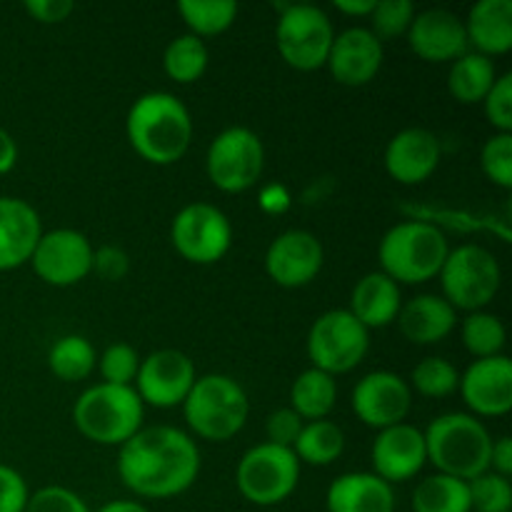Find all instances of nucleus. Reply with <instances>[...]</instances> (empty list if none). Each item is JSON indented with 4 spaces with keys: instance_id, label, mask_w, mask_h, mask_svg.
<instances>
[{
    "instance_id": "obj_28",
    "label": "nucleus",
    "mask_w": 512,
    "mask_h": 512,
    "mask_svg": "<svg viewBox=\"0 0 512 512\" xmlns=\"http://www.w3.org/2000/svg\"><path fill=\"white\" fill-rule=\"evenodd\" d=\"M495 80H498V68H495L493 58H485V55L473 53V50H468L455 63H450L448 90L460 105L483 103Z\"/></svg>"
},
{
    "instance_id": "obj_43",
    "label": "nucleus",
    "mask_w": 512,
    "mask_h": 512,
    "mask_svg": "<svg viewBox=\"0 0 512 512\" xmlns=\"http://www.w3.org/2000/svg\"><path fill=\"white\" fill-rule=\"evenodd\" d=\"M30 490L23 475L0 463V512H25Z\"/></svg>"
},
{
    "instance_id": "obj_25",
    "label": "nucleus",
    "mask_w": 512,
    "mask_h": 512,
    "mask_svg": "<svg viewBox=\"0 0 512 512\" xmlns=\"http://www.w3.org/2000/svg\"><path fill=\"white\" fill-rule=\"evenodd\" d=\"M463 25L473 53L495 58L512 50V0H478Z\"/></svg>"
},
{
    "instance_id": "obj_46",
    "label": "nucleus",
    "mask_w": 512,
    "mask_h": 512,
    "mask_svg": "<svg viewBox=\"0 0 512 512\" xmlns=\"http://www.w3.org/2000/svg\"><path fill=\"white\" fill-rule=\"evenodd\" d=\"M490 470L503 478L512 475V438L503 435V438L493 440V450H490Z\"/></svg>"
},
{
    "instance_id": "obj_32",
    "label": "nucleus",
    "mask_w": 512,
    "mask_h": 512,
    "mask_svg": "<svg viewBox=\"0 0 512 512\" xmlns=\"http://www.w3.org/2000/svg\"><path fill=\"white\" fill-rule=\"evenodd\" d=\"M208 63V45H205V40L195 38L190 33H183L175 40H170L163 53L165 75L180 85L195 83V80L203 78L205 70H208Z\"/></svg>"
},
{
    "instance_id": "obj_34",
    "label": "nucleus",
    "mask_w": 512,
    "mask_h": 512,
    "mask_svg": "<svg viewBox=\"0 0 512 512\" xmlns=\"http://www.w3.org/2000/svg\"><path fill=\"white\" fill-rule=\"evenodd\" d=\"M460 338H463L465 350H468L475 360H483L503 355L508 330H505V323L498 315L478 310V313H468V318L463 320Z\"/></svg>"
},
{
    "instance_id": "obj_45",
    "label": "nucleus",
    "mask_w": 512,
    "mask_h": 512,
    "mask_svg": "<svg viewBox=\"0 0 512 512\" xmlns=\"http://www.w3.org/2000/svg\"><path fill=\"white\" fill-rule=\"evenodd\" d=\"M73 10L75 5L70 0H28L25 3V13L43 25L63 23Z\"/></svg>"
},
{
    "instance_id": "obj_7",
    "label": "nucleus",
    "mask_w": 512,
    "mask_h": 512,
    "mask_svg": "<svg viewBox=\"0 0 512 512\" xmlns=\"http://www.w3.org/2000/svg\"><path fill=\"white\" fill-rule=\"evenodd\" d=\"M443 298L455 310L478 313L495 300L503 285L498 258L483 245H458L448 253L438 273Z\"/></svg>"
},
{
    "instance_id": "obj_41",
    "label": "nucleus",
    "mask_w": 512,
    "mask_h": 512,
    "mask_svg": "<svg viewBox=\"0 0 512 512\" xmlns=\"http://www.w3.org/2000/svg\"><path fill=\"white\" fill-rule=\"evenodd\" d=\"M25 512H90L78 493L63 485H45L28 498Z\"/></svg>"
},
{
    "instance_id": "obj_10",
    "label": "nucleus",
    "mask_w": 512,
    "mask_h": 512,
    "mask_svg": "<svg viewBox=\"0 0 512 512\" xmlns=\"http://www.w3.org/2000/svg\"><path fill=\"white\" fill-rule=\"evenodd\" d=\"M310 368L328 375H345L358 368L370 350V330L355 320L348 308H335L320 315L308 333Z\"/></svg>"
},
{
    "instance_id": "obj_33",
    "label": "nucleus",
    "mask_w": 512,
    "mask_h": 512,
    "mask_svg": "<svg viewBox=\"0 0 512 512\" xmlns=\"http://www.w3.org/2000/svg\"><path fill=\"white\" fill-rule=\"evenodd\" d=\"M178 13L195 38H215L225 33L238 18V3L233 0H180Z\"/></svg>"
},
{
    "instance_id": "obj_4",
    "label": "nucleus",
    "mask_w": 512,
    "mask_h": 512,
    "mask_svg": "<svg viewBox=\"0 0 512 512\" xmlns=\"http://www.w3.org/2000/svg\"><path fill=\"white\" fill-rule=\"evenodd\" d=\"M450 243L440 228L425 220H403L378 245L380 273L398 285H423L438 278Z\"/></svg>"
},
{
    "instance_id": "obj_50",
    "label": "nucleus",
    "mask_w": 512,
    "mask_h": 512,
    "mask_svg": "<svg viewBox=\"0 0 512 512\" xmlns=\"http://www.w3.org/2000/svg\"><path fill=\"white\" fill-rule=\"evenodd\" d=\"M98 512H150V510L145 508L143 503H138V500H110V503H105Z\"/></svg>"
},
{
    "instance_id": "obj_42",
    "label": "nucleus",
    "mask_w": 512,
    "mask_h": 512,
    "mask_svg": "<svg viewBox=\"0 0 512 512\" xmlns=\"http://www.w3.org/2000/svg\"><path fill=\"white\" fill-rule=\"evenodd\" d=\"M303 425V418H300L298 413H293L290 408L275 410V413H270L268 420H265V443L293 450V445L298 443Z\"/></svg>"
},
{
    "instance_id": "obj_30",
    "label": "nucleus",
    "mask_w": 512,
    "mask_h": 512,
    "mask_svg": "<svg viewBox=\"0 0 512 512\" xmlns=\"http://www.w3.org/2000/svg\"><path fill=\"white\" fill-rule=\"evenodd\" d=\"M413 512H470V488L465 480L435 473L413 490Z\"/></svg>"
},
{
    "instance_id": "obj_14",
    "label": "nucleus",
    "mask_w": 512,
    "mask_h": 512,
    "mask_svg": "<svg viewBox=\"0 0 512 512\" xmlns=\"http://www.w3.org/2000/svg\"><path fill=\"white\" fill-rule=\"evenodd\" d=\"M195 380H198V373H195L193 360L180 350L163 348L140 360L133 388L143 405L168 410L185 403Z\"/></svg>"
},
{
    "instance_id": "obj_12",
    "label": "nucleus",
    "mask_w": 512,
    "mask_h": 512,
    "mask_svg": "<svg viewBox=\"0 0 512 512\" xmlns=\"http://www.w3.org/2000/svg\"><path fill=\"white\" fill-rule=\"evenodd\" d=\"M170 240L180 258L188 263L213 265L228 255L233 245V225L215 205L190 203L173 218Z\"/></svg>"
},
{
    "instance_id": "obj_48",
    "label": "nucleus",
    "mask_w": 512,
    "mask_h": 512,
    "mask_svg": "<svg viewBox=\"0 0 512 512\" xmlns=\"http://www.w3.org/2000/svg\"><path fill=\"white\" fill-rule=\"evenodd\" d=\"M260 203H263V208L270 210V213H283L290 205V195L285 193L283 185H270V188H265L263 195H260Z\"/></svg>"
},
{
    "instance_id": "obj_24",
    "label": "nucleus",
    "mask_w": 512,
    "mask_h": 512,
    "mask_svg": "<svg viewBox=\"0 0 512 512\" xmlns=\"http://www.w3.org/2000/svg\"><path fill=\"white\" fill-rule=\"evenodd\" d=\"M395 323L413 345H438L458 325V310L443 295H415L403 303Z\"/></svg>"
},
{
    "instance_id": "obj_2",
    "label": "nucleus",
    "mask_w": 512,
    "mask_h": 512,
    "mask_svg": "<svg viewBox=\"0 0 512 512\" xmlns=\"http://www.w3.org/2000/svg\"><path fill=\"white\" fill-rule=\"evenodd\" d=\"M125 133L140 158L153 165H173L193 143V118L178 95L153 90L130 105Z\"/></svg>"
},
{
    "instance_id": "obj_31",
    "label": "nucleus",
    "mask_w": 512,
    "mask_h": 512,
    "mask_svg": "<svg viewBox=\"0 0 512 512\" xmlns=\"http://www.w3.org/2000/svg\"><path fill=\"white\" fill-rule=\"evenodd\" d=\"M48 368L63 383H80L98 368V353L83 335H63L50 348Z\"/></svg>"
},
{
    "instance_id": "obj_20",
    "label": "nucleus",
    "mask_w": 512,
    "mask_h": 512,
    "mask_svg": "<svg viewBox=\"0 0 512 512\" xmlns=\"http://www.w3.org/2000/svg\"><path fill=\"white\" fill-rule=\"evenodd\" d=\"M408 45L425 63H455L460 55L468 53V35L463 18L453 10L430 8L415 13L408 28Z\"/></svg>"
},
{
    "instance_id": "obj_38",
    "label": "nucleus",
    "mask_w": 512,
    "mask_h": 512,
    "mask_svg": "<svg viewBox=\"0 0 512 512\" xmlns=\"http://www.w3.org/2000/svg\"><path fill=\"white\" fill-rule=\"evenodd\" d=\"M480 168L498 188H512V133H493L480 150Z\"/></svg>"
},
{
    "instance_id": "obj_9",
    "label": "nucleus",
    "mask_w": 512,
    "mask_h": 512,
    "mask_svg": "<svg viewBox=\"0 0 512 512\" xmlns=\"http://www.w3.org/2000/svg\"><path fill=\"white\" fill-rule=\"evenodd\" d=\"M300 483V460L293 450L260 443L245 450L235 470V485L248 503L273 508L285 503Z\"/></svg>"
},
{
    "instance_id": "obj_1",
    "label": "nucleus",
    "mask_w": 512,
    "mask_h": 512,
    "mask_svg": "<svg viewBox=\"0 0 512 512\" xmlns=\"http://www.w3.org/2000/svg\"><path fill=\"white\" fill-rule=\"evenodd\" d=\"M118 475L138 498L168 500L193 488L200 475V450L173 425L140 428L118 450Z\"/></svg>"
},
{
    "instance_id": "obj_39",
    "label": "nucleus",
    "mask_w": 512,
    "mask_h": 512,
    "mask_svg": "<svg viewBox=\"0 0 512 512\" xmlns=\"http://www.w3.org/2000/svg\"><path fill=\"white\" fill-rule=\"evenodd\" d=\"M413 18L415 5L410 0H378L370 13V23H373L370 30L383 43V40H393L408 33Z\"/></svg>"
},
{
    "instance_id": "obj_37",
    "label": "nucleus",
    "mask_w": 512,
    "mask_h": 512,
    "mask_svg": "<svg viewBox=\"0 0 512 512\" xmlns=\"http://www.w3.org/2000/svg\"><path fill=\"white\" fill-rule=\"evenodd\" d=\"M140 368V355L133 345L128 343H113L98 355V370L103 383L108 385H123V388H133L135 375Z\"/></svg>"
},
{
    "instance_id": "obj_47",
    "label": "nucleus",
    "mask_w": 512,
    "mask_h": 512,
    "mask_svg": "<svg viewBox=\"0 0 512 512\" xmlns=\"http://www.w3.org/2000/svg\"><path fill=\"white\" fill-rule=\"evenodd\" d=\"M18 163V143H15L13 135L0 125V175L10 173Z\"/></svg>"
},
{
    "instance_id": "obj_40",
    "label": "nucleus",
    "mask_w": 512,
    "mask_h": 512,
    "mask_svg": "<svg viewBox=\"0 0 512 512\" xmlns=\"http://www.w3.org/2000/svg\"><path fill=\"white\" fill-rule=\"evenodd\" d=\"M480 105H483L485 118L495 128V133H512V75H498V80Z\"/></svg>"
},
{
    "instance_id": "obj_17",
    "label": "nucleus",
    "mask_w": 512,
    "mask_h": 512,
    "mask_svg": "<svg viewBox=\"0 0 512 512\" xmlns=\"http://www.w3.org/2000/svg\"><path fill=\"white\" fill-rule=\"evenodd\" d=\"M465 408L475 418H503L512 410V360L508 355L473 360L458 385Z\"/></svg>"
},
{
    "instance_id": "obj_29",
    "label": "nucleus",
    "mask_w": 512,
    "mask_h": 512,
    "mask_svg": "<svg viewBox=\"0 0 512 512\" xmlns=\"http://www.w3.org/2000/svg\"><path fill=\"white\" fill-rule=\"evenodd\" d=\"M345 450V435L340 430V425H335L333 420H313V423H305L300 430L298 443L293 445L295 458L300 460V465H313V468H325V465H333L335 460L343 455Z\"/></svg>"
},
{
    "instance_id": "obj_18",
    "label": "nucleus",
    "mask_w": 512,
    "mask_h": 512,
    "mask_svg": "<svg viewBox=\"0 0 512 512\" xmlns=\"http://www.w3.org/2000/svg\"><path fill=\"white\" fill-rule=\"evenodd\" d=\"M370 460H373V473L388 485L408 483L428 463L423 430L410 423L378 430L370 448Z\"/></svg>"
},
{
    "instance_id": "obj_5",
    "label": "nucleus",
    "mask_w": 512,
    "mask_h": 512,
    "mask_svg": "<svg viewBox=\"0 0 512 512\" xmlns=\"http://www.w3.org/2000/svg\"><path fill=\"white\" fill-rule=\"evenodd\" d=\"M183 415L190 433L210 443H225L248 423L250 400L238 380L210 373L195 380L183 403Z\"/></svg>"
},
{
    "instance_id": "obj_3",
    "label": "nucleus",
    "mask_w": 512,
    "mask_h": 512,
    "mask_svg": "<svg viewBox=\"0 0 512 512\" xmlns=\"http://www.w3.org/2000/svg\"><path fill=\"white\" fill-rule=\"evenodd\" d=\"M423 435L428 463H433L438 473L470 483L473 478L490 470L493 435L485 428L483 420H478L475 415H438L423 430Z\"/></svg>"
},
{
    "instance_id": "obj_44",
    "label": "nucleus",
    "mask_w": 512,
    "mask_h": 512,
    "mask_svg": "<svg viewBox=\"0 0 512 512\" xmlns=\"http://www.w3.org/2000/svg\"><path fill=\"white\" fill-rule=\"evenodd\" d=\"M128 270L130 258L118 245H100L98 250H93V273H98L103 280L118 283L128 275Z\"/></svg>"
},
{
    "instance_id": "obj_22",
    "label": "nucleus",
    "mask_w": 512,
    "mask_h": 512,
    "mask_svg": "<svg viewBox=\"0 0 512 512\" xmlns=\"http://www.w3.org/2000/svg\"><path fill=\"white\" fill-rule=\"evenodd\" d=\"M40 235L38 210L23 198L0 195V273L30 263Z\"/></svg>"
},
{
    "instance_id": "obj_36",
    "label": "nucleus",
    "mask_w": 512,
    "mask_h": 512,
    "mask_svg": "<svg viewBox=\"0 0 512 512\" xmlns=\"http://www.w3.org/2000/svg\"><path fill=\"white\" fill-rule=\"evenodd\" d=\"M470 512H510L512 510V483L503 475L488 473L478 475L468 483Z\"/></svg>"
},
{
    "instance_id": "obj_23",
    "label": "nucleus",
    "mask_w": 512,
    "mask_h": 512,
    "mask_svg": "<svg viewBox=\"0 0 512 512\" xmlns=\"http://www.w3.org/2000/svg\"><path fill=\"white\" fill-rule=\"evenodd\" d=\"M328 512H395L398 498L393 485L375 473H345L330 483L325 493Z\"/></svg>"
},
{
    "instance_id": "obj_13",
    "label": "nucleus",
    "mask_w": 512,
    "mask_h": 512,
    "mask_svg": "<svg viewBox=\"0 0 512 512\" xmlns=\"http://www.w3.org/2000/svg\"><path fill=\"white\" fill-rule=\"evenodd\" d=\"M30 263L43 283L70 288L93 273V245L80 230L55 228L40 235Z\"/></svg>"
},
{
    "instance_id": "obj_6",
    "label": "nucleus",
    "mask_w": 512,
    "mask_h": 512,
    "mask_svg": "<svg viewBox=\"0 0 512 512\" xmlns=\"http://www.w3.org/2000/svg\"><path fill=\"white\" fill-rule=\"evenodd\" d=\"M145 405L135 388L98 383L80 393L73 405V423L95 445H123L143 428Z\"/></svg>"
},
{
    "instance_id": "obj_19",
    "label": "nucleus",
    "mask_w": 512,
    "mask_h": 512,
    "mask_svg": "<svg viewBox=\"0 0 512 512\" xmlns=\"http://www.w3.org/2000/svg\"><path fill=\"white\" fill-rule=\"evenodd\" d=\"M383 60V43L375 38L373 30L355 25L335 35L325 68L330 70L335 83L345 88H363L373 83L375 75L383 68Z\"/></svg>"
},
{
    "instance_id": "obj_15",
    "label": "nucleus",
    "mask_w": 512,
    "mask_h": 512,
    "mask_svg": "<svg viewBox=\"0 0 512 512\" xmlns=\"http://www.w3.org/2000/svg\"><path fill=\"white\" fill-rule=\"evenodd\" d=\"M353 413L368 428L385 430L408 420L413 410V390L408 380L390 370H373L353 388Z\"/></svg>"
},
{
    "instance_id": "obj_35",
    "label": "nucleus",
    "mask_w": 512,
    "mask_h": 512,
    "mask_svg": "<svg viewBox=\"0 0 512 512\" xmlns=\"http://www.w3.org/2000/svg\"><path fill=\"white\" fill-rule=\"evenodd\" d=\"M410 390H415L418 395L430 400H443L450 398L453 393H458L460 385V373L450 360L445 358H423L413 368L408 380Z\"/></svg>"
},
{
    "instance_id": "obj_27",
    "label": "nucleus",
    "mask_w": 512,
    "mask_h": 512,
    "mask_svg": "<svg viewBox=\"0 0 512 512\" xmlns=\"http://www.w3.org/2000/svg\"><path fill=\"white\" fill-rule=\"evenodd\" d=\"M338 403V385L333 375L323 370L308 368L293 380L290 388V410L303 418V423L313 420H328V415Z\"/></svg>"
},
{
    "instance_id": "obj_16",
    "label": "nucleus",
    "mask_w": 512,
    "mask_h": 512,
    "mask_svg": "<svg viewBox=\"0 0 512 512\" xmlns=\"http://www.w3.org/2000/svg\"><path fill=\"white\" fill-rule=\"evenodd\" d=\"M265 273L280 288H305L318 278L325 263V250L318 235L293 228L280 233L265 250Z\"/></svg>"
},
{
    "instance_id": "obj_8",
    "label": "nucleus",
    "mask_w": 512,
    "mask_h": 512,
    "mask_svg": "<svg viewBox=\"0 0 512 512\" xmlns=\"http://www.w3.org/2000/svg\"><path fill=\"white\" fill-rule=\"evenodd\" d=\"M333 40V20L323 8L305 3L280 5L275 45H278L280 58L290 68L303 70V73L325 68Z\"/></svg>"
},
{
    "instance_id": "obj_49",
    "label": "nucleus",
    "mask_w": 512,
    "mask_h": 512,
    "mask_svg": "<svg viewBox=\"0 0 512 512\" xmlns=\"http://www.w3.org/2000/svg\"><path fill=\"white\" fill-rule=\"evenodd\" d=\"M378 0H335V10L350 15V18H370Z\"/></svg>"
},
{
    "instance_id": "obj_11",
    "label": "nucleus",
    "mask_w": 512,
    "mask_h": 512,
    "mask_svg": "<svg viewBox=\"0 0 512 512\" xmlns=\"http://www.w3.org/2000/svg\"><path fill=\"white\" fill-rule=\"evenodd\" d=\"M265 168L263 140L243 125L225 128L215 135L205 155L210 183L223 193H245L258 185Z\"/></svg>"
},
{
    "instance_id": "obj_21",
    "label": "nucleus",
    "mask_w": 512,
    "mask_h": 512,
    "mask_svg": "<svg viewBox=\"0 0 512 512\" xmlns=\"http://www.w3.org/2000/svg\"><path fill=\"white\" fill-rule=\"evenodd\" d=\"M443 160V145L428 128H405L385 145V173L400 185H420L438 170Z\"/></svg>"
},
{
    "instance_id": "obj_26",
    "label": "nucleus",
    "mask_w": 512,
    "mask_h": 512,
    "mask_svg": "<svg viewBox=\"0 0 512 512\" xmlns=\"http://www.w3.org/2000/svg\"><path fill=\"white\" fill-rule=\"evenodd\" d=\"M400 308H403V295H400V285L390 280L388 275L375 270V273H365L363 278L355 283L353 293H350V313L355 315L358 323H363L368 330L388 328L390 323L398 320Z\"/></svg>"
}]
</instances>
